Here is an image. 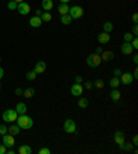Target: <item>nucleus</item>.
Returning <instances> with one entry per match:
<instances>
[{"label":"nucleus","instance_id":"obj_5","mask_svg":"<svg viewBox=\"0 0 138 154\" xmlns=\"http://www.w3.org/2000/svg\"><path fill=\"white\" fill-rule=\"evenodd\" d=\"M64 131L66 133H75L76 132V124L73 119H66L64 122Z\"/></svg>","mask_w":138,"mask_h":154},{"label":"nucleus","instance_id":"obj_29","mask_svg":"<svg viewBox=\"0 0 138 154\" xmlns=\"http://www.w3.org/2000/svg\"><path fill=\"white\" fill-rule=\"evenodd\" d=\"M36 72L35 71H29L26 74V79H29V81H33V79H36Z\"/></svg>","mask_w":138,"mask_h":154},{"label":"nucleus","instance_id":"obj_9","mask_svg":"<svg viewBox=\"0 0 138 154\" xmlns=\"http://www.w3.org/2000/svg\"><path fill=\"white\" fill-rule=\"evenodd\" d=\"M133 50L134 49L130 42H124L122 46H120V52H122L123 54H126V56H130V54L133 53Z\"/></svg>","mask_w":138,"mask_h":154},{"label":"nucleus","instance_id":"obj_12","mask_svg":"<svg viewBox=\"0 0 138 154\" xmlns=\"http://www.w3.org/2000/svg\"><path fill=\"white\" fill-rule=\"evenodd\" d=\"M46 68H47V64L44 63V61H39V63H36V65H35L33 71H35L36 74H42V72H44V71H46Z\"/></svg>","mask_w":138,"mask_h":154},{"label":"nucleus","instance_id":"obj_42","mask_svg":"<svg viewBox=\"0 0 138 154\" xmlns=\"http://www.w3.org/2000/svg\"><path fill=\"white\" fill-rule=\"evenodd\" d=\"M133 22L134 24H137L138 22V14H133Z\"/></svg>","mask_w":138,"mask_h":154},{"label":"nucleus","instance_id":"obj_38","mask_svg":"<svg viewBox=\"0 0 138 154\" xmlns=\"http://www.w3.org/2000/svg\"><path fill=\"white\" fill-rule=\"evenodd\" d=\"M113 75H115V76H117V78H119V76L122 75V71H120V69H119V68H116V69H115V71H113Z\"/></svg>","mask_w":138,"mask_h":154},{"label":"nucleus","instance_id":"obj_45","mask_svg":"<svg viewBox=\"0 0 138 154\" xmlns=\"http://www.w3.org/2000/svg\"><path fill=\"white\" fill-rule=\"evenodd\" d=\"M86 89H91V86H93V85H91V82H86Z\"/></svg>","mask_w":138,"mask_h":154},{"label":"nucleus","instance_id":"obj_40","mask_svg":"<svg viewBox=\"0 0 138 154\" xmlns=\"http://www.w3.org/2000/svg\"><path fill=\"white\" fill-rule=\"evenodd\" d=\"M133 35H137L138 33V25L137 24H134V27H133V32H131Z\"/></svg>","mask_w":138,"mask_h":154},{"label":"nucleus","instance_id":"obj_35","mask_svg":"<svg viewBox=\"0 0 138 154\" xmlns=\"http://www.w3.org/2000/svg\"><path fill=\"white\" fill-rule=\"evenodd\" d=\"M130 43H131L133 49H138V39H137V37H134V39H133V40H131Z\"/></svg>","mask_w":138,"mask_h":154},{"label":"nucleus","instance_id":"obj_31","mask_svg":"<svg viewBox=\"0 0 138 154\" xmlns=\"http://www.w3.org/2000/svg\"><path fill=\"white\" fill-rule=\"evenodd\" d=\"M17 6H18V3H15L14 0L8 1V8H10V10H17Z\"/></svg>","mask_w":138,"mask_h":154},{"label":"nucleus","instance_id":"obj_50","mask_svg":"<svg viewBox=\"0 0 138 154\" xmlns=\"http://www.w3.org/2000/svg\"><path fill=\"white\" fill-rule=\"evenodd\" d=\"M59 1H61V3H66V4H68L69 0H59Z\"/></svg>","mask_w":138,"mask_h":154},{"label":"nucleus","instance_id":"obj_36","mask_svg":"<svg viewBox=\"0 0 138 154\" xmlns=\"http://www.w3.org/2000/svg\"><path fill=\"white\" fill-rule=\"evenodd\" d=\"M7 153V147L4 144H0V154H6Z\"/></svg>","mask_w":138,"mask_h":154},{"label":"nucleus","instance_id":"obj_26","mask_svg":"<svg viewBox=\"0 0 138 154\" xmlns=\"http://www.w3.org/2000/svg\"><path fill=\"white\" fill-rule=\"evenodd\" d=\"M24 96H25L26 99H31V97H33V96H35V89H33V88L25 89V90H24Z\"/></svg>","mask_w":138,"mask_h":154},{"label":"nucleus","instance_id":"obj_51","mask_svg":"<svg viewBox=\"0 0 138 154\" xmlns=\"http://www.w3.org/2000/svg\"><path fill=\"white\" fill-rule=\"evenodd\" d=\"M15 3H21V1H24V0H14Z\"/></svg>","mask_w":138,"mask_h":154},{"label":"nucleus","instance_id":"obj_20","mask_svg":"<svg viewBox=\"0 0 138 154\" xmlns=\"http://www.w3.org/2000/svg\"><path fill=\"white\" fill-rule=\"evenodd\" d=\"M58 13L61 16H65V14H68L69 13V6L66 3H61V6L58 7Z\"/></svg>","mask_w":138,"mask_h":154},{"label":"nucleus","instance_id":"obj_13","mask_svg":"<svg viewBox=\"0 0 138 154\" xmlns=\"http://www.w3.org/2000/svg\"><path fill=\"white\" fill-rule=\"evenodd\" d=\"M113 139H115V143L120 146L122 143H124V133H123L122 131H116V132H115V136H113Z\"/></svg>","mask_w":138,"mask_h":154},{"label":"nucleus","instance_id":"obj_49","mask_svg":"<svg viewBox=\"0 0 138 154\" xmlns=\"http://www.w3.org/2000/svg\"><path fill=\"white\" fill-rule=\"evenodd\" d=\"M7 153H8V154H14V153H15V151H14V150H13V149H10V150H8V151H7Z\"/></svg>","mask_w":138,"mask_h":154},{"label":"nucleus","instance_id":"obj_21","mask_svg":"<svg viewBox=\"0 0 138 154\" xmlns=\"http://www.w3.org/2000/svg\"><path fill=\"white\" fill-rule=\"evenodd\" d=\"M18 153L20 154H31L32 153V149H31V146H28V144H22L21 147L18 149Z\"/></svg>","mask_w":138,"mask_h":154},{"label":"nucleus","instance_id":"obj_34","mask_svg":"<svg viewBox=\"0 0 138 154\" xmlns=\"http://www.w3.org/2000/svg\"><path fill=\"white\" fill-rule=\"evenodd\" d=\"M6 133H7V126H6V125H0V135L3 136Z\"/></svg>","mask_w":138,"mask_h":154},{"label":"nucleus","instance_id":"obj_17","mask_svg":"<svg viewBox=\"0 0 138 154\" xmlns=\"http://www.w3.org/2000/svg\"><path fill=\"white\" fill-rule=\"evenodd\" d=\"M26 104L25 103H18L15 107V111L18 112V115H21V114H26Z\"/></svg>","mask_w":138,"mask_h":154},{"label":"nucleus","instance_id":"obj_43","mask_svg":"<svg viewBox=\"0 0 138 154\" xmlns=\"http://www.w3.org/2000/svg\"><path fill=\"white\" fill-rule=\"evenodd\" d=\"M133 78H134V79H137V78H138V69H137V68L134 69V74H133Z\"/></svg>","mask_w":138,"mask_h":154},{"label":"nucleus","instance_id":"obj_22","mask_svg":"<svg viewBox=\"0 0 138 154\" xmlns=\"http://www.w3.org/2000/svg\"><path fill=\"white\" fill-rule=\"evenodd\" d=\"M119 83H120V79H119L117 76H115V78H112V79L109 81V85H111L112 89H117V88H119Z\"/></svg>","mask_w":138,"mask_h":154},{"label":"nucleus","instance_id":"obj_27","mask_svg":"<svg viewBox=\"0 0 138 154\" xmlns=\"http://www.w3.org/2000/svg\"><path fill=\"white\" fill-rule=\"evenodd\" d=\"M40 18H42L43 22H47V21H50V20H51V14H50L48 11H44V13H42Z\"/></svg>","mask_w":138,"mask_h":154},{"label":"nucleus","instance_id":"obj_25","mask_svg":"<svg viewBox=\"0 0 138 154\" xmlns=\"http://www.w3.org/2000/svg\"><path fill=\"white\" fill-rule=\"evenodd\" d=\"M77 106H79L80 108H86V107L89 106V100L84 99V97H80L79 100H77Z\"/></svg>","mask_w":138,"mask_h":154},{"label":"nucleus","instance_id":"obj_6","mask_svg":"<svg viewBox=\"0 0 138 154\" xmlns=\"http://www.w3.org/2000/svg\"><path fill=\"white\" fill-rule=\"evenodd\" d=\"M17 10H18V13L21 16H26L28 13L31 11V6L28 4L26 1H21V3H18V6H17Z\"/></svg>","mask_w":138,"mask_h":154},{"label":"nucleus","instance_id":"obj_23","mask_svg":"<svg viewBox=\"0 0 138 154\" xmlns=\"http://www.w3.org/2000/svg\"><path fill=\"white\" fill-rule=\"evenodd\" d=\"M73 21L72 20V17L69 16V14H65V16H61V22L64 24V25H69L70 22Z\"/></svg>","mask_w":138,"mask_h":154},{"label":"nucleus","instance_id":"obj_41","mask_svg":"<svg viewBox=\"0 0 138 154\" xmlns=\"http://www.w3.org/2000/svg\"><path fill=\"white\" fill-rule=\"evenodd\" d=\"M133 144H134V146H137V144H138V136H137V135H134V138H133Z\"/></svg>","mask_w":138,"mask_h":154},{"label":"nucleus","instance_id":"obj_8","mask_svg":"<svg viewBox=\"0 0 138 154\" xmlns=\"http://www.w3.org/2000/svg\"><path fill=\"white\" fill-rule=\"evenodd\" d=\"M3 144H4L6 147H13L14 144H15V140H14V136L13 135H3Z\"/></svg>","mask_w":138,"mask_h":154},{"label":"nucleus","instance_id":"obj_30","mask_svg":"<svg viewBox=\"0 0 138 154\" xmlns=\"http://www.w3.org/2000/svg\"><path fill=\"white\" fill-rule=\"evenodd\" d=\"M124 42H131V40H133L134 39V35L133 33H130V32H127V33H124Z\"/></svg>","mask_w":138,"mask_h":154},{"label":"nucleus","instance_id":"obj_33","mask_svg":"<svg viewBox=\"0 0 138 154\" xmlns=\"http://www.w3.org/2000/svg\"><path fill=\"white\" fill-rule=\"evenodd\" d=\"M39 154H51V150L47 149V147H43V149L39 150Z\"/></svg>","mask_w":138,"mask_h":154},{"label":"nucleus","instance_id":"obj_16","mask_svg":"<svg viewBox=\"0 0 138 154\" xmlns=\"http://www.w3.org/2000/svg\"><path fill=\"white\" fill-rule=\"evenodd\" d=\"M7 133H10L13 136H17V135H20V126L18 125H10V126L7 128Z\"/></svg>","mask_w":138,"mask_h":154},{"label":"nucleus","instance_id":"obj_19","mask_svg":"<svg viewBox=\"0 0 138 154\" xmlns=\"http://www.w3.org/2000/svg\"><path fill=\"white\" fill-rule=\"evenodd\" d=\"M120 97H122V95H120V92L117 90V89H113V90L111 92V99H112V101L117 103V101L120 100Z\"/></svg>","mask_w":138,"mask_h":154},{"label":"nucleus","instance_id":"obj_1","mask_svg":"<svg viewBox=\"0 0 138 154\" xmlns=\"http://www.w3.org/2000/svg\"><path fill=\"white\" fill-rule=\"evenodd\" d=\"M17 125L20 126V129H31L33 126V119L31 117H28L26 114H21L18 115L15 119Z\"/></svg>","mask_w":138,"mask_h":154},{"label":"nucleus","instance_id":"obj_11","mask_svg":"<svg viewBox=\"0 0 138 154\" xmlns=\"http://www.w3.org/2000/svg\"><path fill=\"white\" fill-rule=\"evenodd\" d=\"M97 40H98L100 45H106V43L111 40V35L106 33V32H102V33H100V35L97 36Z\"/></svg>","mask_w":138,"mask_h":154},{"label":"nucleus","instance_id":"obj_3","mask_svg":"<svg viewBox=\"0 0 138 154\" xmlns=\"http://www.w3.org/2000/svg\"><path fill=\"white\" fill-rule=\"evenodd\" d=\"M68 14L72 17V20H79V18L83 17L84 10H83V7H80V6H73V7H69Z\"/></svg>","mask_w":138,"mask_h":154},{"label":"nucleus","instance_id":"obj_15","mask_svg":"<svg viewBox=\"0 0 138 154\" xmlns=\"http://www.w3.org/2000/svg\"><path fill=\"white\" fill-rule=\"evenodd\" d=\"M42 7H43V10L44 11L53 10V7H54L53 0H42Z\"/></svg>","mask_w":138,"mask_h":154},{"label":"nucleus","instance_id":"obj_37","mask_svg":"<svg viewBox=\"0 0 138 154\" xmlns=\"http://www.w3.org/2000/svg\"><path fill=\"white\" fill-rule=\"evenodd\" d=\"M83 82V78L80 76V75H77L76 78H75V83H82Z\"/></svg>","mask_w":138,"mask_h":154},{"label":"nucleus","instance_id":"obj_48","mask_svg":"<svg viewBox=\"0 0 138 154\" xmlns=\"http://www.w3.org/2000/svg\"><path fill=\"white\" fill-rule=\"evenodd\" d=\"M3 75H4V69H3L1 67H0V79L3 78Z\"/></svg>","mask_w":138,"mask_h":154},{"label":"nucleus","instance_id":"obj_18","mask_svg":"<svg viewBox=\"0 0 138 154\" xmlns=\"http://www.w3.org/2000/svg\"><path fill=\"white\" fill-rule=\"evenodd\" d=\"M101 54H102L101 56L102 61H111V60H113V57H115L113 52H102Z\"/></svg>","mask_w":138,"mask_h":154},{"label":"nucleus","instance_id":"obj_14","mask_svg":"<svg viewBox=\"0 0 138 154\" xmlns=\"http://www.w3.org/2000/svg\"><path fill=\"white\" fill-rule=\"evenodd\" d=\"M42 18L40 17H32L31 20H29V24H31V27H33V28H39V27H42Z\"/></svg>","mask_w":138,"mask_h":154},{"label":"nucleus","instance_id":"obj_2","mask_svg":"<svg viewBox=\"0 0 138 154\" xmlns=\"http://www.w3.org/2000/svg\"><path fill=\"white\" fill-rule=\"evenodd\" d=\"M101 56L97 53H93V54H89L87 56V59H86V63H87V65L89 67H91V68H95V67H98L100 64H101Z\"/></svg>","mask_w":138,"mask_h":154},{"label":"nucleus","instance_id":"obj_28","mask_svg":"<svg viewBox=\"0 0 138 154\" xmlns=\"http://www.w3.org/2000/svg\"><path fill=\"white\" fill-rule=\"evenodd\" d=\"M112 29H113V24H112V22H105V24H104V32L111 33Z\"/></svg>","mask_w":138,"mask_h":154},{"label":"nucleus","instance_id":"obj_10","mask_svg":"<svg viewBox=\"0 0 138 154\" xmlns=\"http://www.w3.org/2000/svg\"><path fill=\"white\" fill-rule=\"evenodd\" d=\"M83 86H82V83H73L72 85V88H70V93L73 96H80L82 93H83Z\"/></svg>","mask_w":138,"mask_h":154},{"label":"nucleus","instance_id":"obj_44","mask_svg":"<svg viewBox=\"0 0 138 154\" xmlns=\"http://www.w3.org/2000/svg\"><path fill=\"white\" fill-rule=\"evenodd\" d=\"M35 16L40 17V16H42V10H36V11H35Z\"/></svg>","mask_w":138,"mask_h":154},{"label":"nucleus","instance_id":"obj_39","mask_svg":"<svg viewBox=\"0 0 138 154\" xmlns=\"http://www.w3.org/2000/svg\"><path fill=\"white\" fill-rule=\"evenodd\" d=\"M15 95H17V96H21V95H24V89H21V88H18V89H15Z\"/></svg>","mask_w":138,"mask_h":154},{"label":"nucleus","instance_id":"obj_7","mask_svg":"<svg viewBox=\"0 0 138 154\" xmlns=\"http://www.w3.org/2000/svg\"><path fill=\"white\" fill-rule=\"evenodd\" d=\"M119 78H120V83H123V85H130L134 81L133 75L130 74V72H124V74L122 72V75H120Z\"/></svg>","mask_w":138,"mask_h":154},{"label":"nucleus","instance_id":"obj_4","mask_svg":"<svg viewBox=\"0 0 138 154\" xmlns=\"http://www.w3.org/2000/svg\"><path fill=\"white\" fill-rule=\"evenodd\" d=\"M17 117H18V112L15 110H6L3 112V121L4 122H15Z\"/></svg>","mask_w":138,"mask_h":154},{"label":"nucleus","instance_id":"obj_46","mask_svg":"<svg viewBox=\"0 0 138 154\" xmlns=\"http://www.w3.org/2000/svg\"><path fill=\"white\" fill-rule=\"evenodd\" d=\"M133 61H134L135 64L138 63V56H137V54H134V56H133Z\"/></svg>","mask_w":138,"mask_h":154},{"label":"nucleus","instance_id":"obj_24","mask_svg":"<svg viewBox=\"0 0 138 154\" xmlns=\"http://www.w3.org/2000/svg\"><path fill=\"white\" fill-rule=\"evenodd\" d=\"M120 150H123V151H133V147L134 144H130V143H122L120 146Z\"/></svg>","mask_w":138,"mask_h":154},{"label":"nucleus","instance_id":"obj_32","mask_svg":"<svg viewBox=\"0 0 138 154\" xmlns=\"http://www.w3.org/2000/svg\"><path fill=\"white\" fill-rule=\"evenodd\" d=\"M94 85H95L97 88H98V89H102V88H104V85H105V83H104V81H102V79H97V81H95V83H94Z\"/></svg>","mask_w":138,"mask_h":154},{"label":"nucleus","instance_id":"obj_47","mask_svg":"<svg viewBox=\"0 0 138 154\" xmlns=\"http://www.w3.org/2000/svg\"><path fill=\"white\" fill-rule=\"evenodd\" d=\"M102 52H104V50H102L101 47H97V52H95L97 54H100V56H101V53H102Z\"/></svg>","mask_w":138,"mask_h":154}]
</instances>
